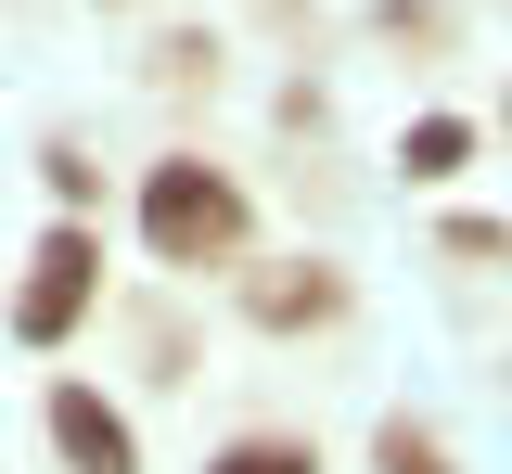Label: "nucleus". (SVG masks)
<instances>
[{
    "label": "nucleus",
    "mask_w": 512,
    "mask_h": 474,
    "mask_svg": "<svg viewBox=\"0 0 512 474\" xmlns=\"http://www.w3.org/2000/svg\"><path fill=\"white\" fill-rule=\"evenodd\" d=\"M205 474H320V436L256 423V436H231V449H205Z\"/></svg>",
    "instance_id": "423d86ee"
},
{
    "label": "nucleus",
    "mask_w": 512,
    "mask_h": 474,
    "mask_svg": "<svg viewBox=\"0 0 512 474\" xmlns=\"http://www.w3.org/2000/svg\"><path fill=\"white\" fill-rule=\"evenodd\" d=\"M39 436H52V462L64 474H141V423H128L90 372H64L52 398H39Z\"/></svg>",
    "instance_id": "20e7f679"
},
{
    "label": "nucleus",
    "mask_w": 512,
    "mask_h": 474,
    "mask_svg": "<svg viewBox=\"0 0 512 474\" xmlns=\"http://www.w3.org/2000/svg\"><path fill=\"white\" fill-rule=\"evenodd\" d=\"M436 244H448V257H474V270H487V257H512V218H448Z\"/></svg>",
    "instance_id": "9b49d317"
},
{
    "label": "nucleus",
    "mask_w": 512,
    "mask_h": 474,
    "mask_svg": "<svg viewBox=\"0 0 512 474\" xmlns=\"http://www.w3.org/2000/svg\"><path fill=\"white\" fill-rule=\"evenodd\" d=\"M39 180H52V205H64V218H103V167H90L77 141H39Z\"/></svg>",
    "instance_id": "1a4fd4ad"
},
{
    "label": "nucleus",
    "mask_w": 512,
    "mask_h": 474,
    "mask_svg": "<svg viewBox=\"0 0 512 474\" xmlns=\"http://www.w3.org/2000/svg\"><path fill=\"white\" fill-rule=\"evenodd\" d=\"M154 90H218V39L205 26H167L154 39Z\"/></svg>",
    "instance_id": "9d476101"
},
{
    "label": "nucleus",
    "mask_w": 512,
    "mask_h": 474,
    "mask_svg": "<svg viewBox=\"0 0 512 474\" xmlns=\"http://www.w3.org/2000/svg\"><path fill=\"white\" fill-rule=\"evenodd\" d=\"M231 308H244L256 334H346V308H359V282L333 270V257H244L231 270Z\"/></svg>",
    "instance_id": "7ed1b4c3"
},
{
    "label": "nucleus",
    "mask_w": 512,
    "mask_h": 474,
    "mask_svg": "<svg viewBox=\"0 0 512 474\" xmlns=\"http://www.w3.org/2000/svg\"><path fill=\"white\" fill-rule=\"evenodd\" d=\"M372 474H461V462H448V436H436V423L384 410V423H372Z\"/></svg>",
    "instance_id": "0eeeda50"
},
{
    "label": "nucleus",
    "mask_w": 512,
    "mask_h": 474,
    "mask_svg": "<svg viewBox=\"0 0 512 474\" xmlns=\"http://www.w3.org/2000/svg\"><path fill=\"white\" fill-rule=\"evenodd\" d=\"M474 154H487V129H474V116H410V129H397V167H410V193H448Z\"/></svg>",
    "instance_id": "39448f33"
},
{
    "label": "nucleus",
    "mask_w": 512,
    "mask_h": 474,
    "mask_svg": "<svg viewBox=\"0 0 512 474\" xmlns=\"http://www.w3.org/2000/svg\"><path fill=\"white\" fill-rule=\"evenodd\" d=\"M103 13H116V0H103Z\"/></svg>",
    "instance_id": "ddd939ff"
},
{
    "label": "nucleus",
    "mask_w": 512,
    "mask_h": 474,
    "mask_svg": "<svg viewBox=\"0 0 512 474\" xmlns=\"http://www.w3.org/2000/svg\"><path fill=\"white\" fill-rule=\"evenodd\" d=\"M372 39H384V52H448L461 13H448V0H372Z\"/></svg>",
    "instance_id": "6e6552de"
},
{
    "label": "nucleus",
    "mask_w": 512,
    "mask_h": 474,
    "mask_svg": "<svg viewBox=\"0 0 512 474\" xmlns=\"http://www.w3.org/2000/svg\"><path fill=\"white\" fill-rule=\"evenodd\" d=\"M141 257L154 270H180V282H231L256 257V193L231 180V167H205V154H154L141 167Z\"/></svg>",
    "instance_id": "f257e3e1"
},
{
    "label": "nucleus",
    "mask_w": 512,
    "mask_h": 474,
    "mask_svg": "<svg viewBox=\"0 0 512 474\" xmlns=\"http://www.w3.org/2000/svg\"><path fill=\"white\" fill-rule=\"evenodd\" d=\"M500 141H512V90H500Z\"/></svg>",
    "instance_id": "f8f14e48"
},
{
    "label": "nucleus",
    "mask_w": 512,
    "mask_h": 474,
    "mask_svg": "<svg viewBox=\"0 0 512 474\" xmlns=\"http://www.w3.org/2000/svg\"><path fill=\"white\" fill-rule=\"evenodd\" d=\"M103 308V218H52L26 244V282H13V346H77V321Z\"/></svg>",
    "instance_id": "f03ea898"
}]
</instances>
